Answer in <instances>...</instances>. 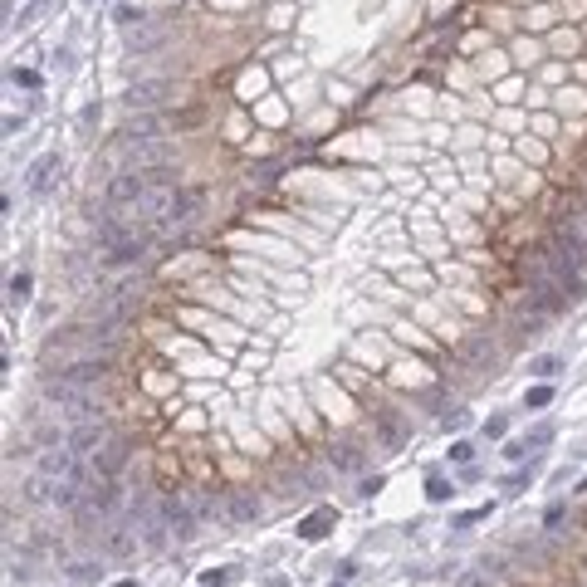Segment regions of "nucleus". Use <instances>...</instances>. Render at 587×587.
Here are the masks:
<instances>
[{
  "mask_svg": "<svg viewBox=\"0 0 587 587\" xmlns=\"http://www.w3.org/2000/svg\"><path fill=\"white\" fill-rule=\"evenodd\" d=\"M127 460H132V441H127V436H113V441H108V446L98 450L89 465H94L98 480H118V475L127 470Z\"/></svg>",
  "mask_w": 587,
  "mask_h": 587,
  "instance_id": "0eeeda50",
  "label": "nucleus"
},
{
  "mask_svg": "<svg viewBox=\"0 0 587 587\" xmlns=\"http://www.w3.org/2000/svg\"><path fill=\"white\" fill-rule=\"evenodd\" d=\"M142 191H147V172H118L103 187V206L108 210H132L142 201Z\"/></svg>",
  "mask_w": 587,
  "mask_h": 587,
  "instance_id": "39448f33",
  "label": "nucleus"
},
{
  "mask_svg": "<svg viewBox=\"0 0 587 587\" xmlns=\"http://www.w3.org/2000/svg\"><path fill=\"white\" fill-rule=\"evenodd\" d=\"M20 494H25V504H54V480L34 470V475L25 480V489H20Z\"/></svg>",
  "mask_w": 587,
  "mask_h": 587,
  "instance_id": "9b49d317",
  "label": "nucleus"
},
{
  "mask_svg": "<svg viewBox=\"0 0 587 587\" xmlns=\"http://www.w3.org/2000/svg\"><path fill=\"white\" fill-rule=\"evenodd\" d=\"M113 436H118V431H113V421H108V416H98V421H84V426H69V450H74V455H84V460H94Z\"/></svg>",
  "mask_w": 587,
  "mask_h": 587,
  "instance_id": "423d86ee",
  "label": "nucleus"
},
{
  "mask_svg": "<svg viewBox=\"0 0 587 587\" xmlns=\"http://www.w3.org/2000/svg\"><path fill=\"white\" fill-rule=\"evenodd\" d=\"M460 353H465V362H480V367H489V362H494V343H489V338H465V348H460Z\"/></svg>",
  "mask_w": 587,
  "mask_h": 587,
  "instance_id": "4468645a",
  "label": "nucleus"
},
{
  "mask_svg": "<svg viewBox=\"0 0 587 587\" xmlns=\"http://www.w3.org/2000/svg\"><path fill=\"white\" fill-rule=\"evenodd\" d=\"M54 167H59V152H44V157H39V162L30 167L25 187H30V191H44V187H49V172H54Z\"/></svg>",
  "mask_w": 587,
  "mask_h": 587,
  "instance_id": "ddd939ff",
  "label": "nucleus"
},
{
  "mask_svg": "<svg viewBox=\"0 0 587 587\" xmlns=\"http://www.w3.org/2000/svg\"><path fill=\"white\" fill-rule=\"evenodd\" d=\"M172 162V147L157 137H122V172H162Z\"/></svg>",
  "mask_w": 587,
  "mask_h": 587,
  "instance_id": "7ed1b4c3",
  "label": "nucleus"
},
{
  "mask_svg": "<svg viewBox=\"0 0 587 587\" xmlns=\"http://www.w3.org/2000/svg\"><path fill=\"white\" fill-rule=\"evenodd\" d=\"M167 94H172V84H167V79H147V84H132V89H127V108H132V113L162 108V103H167Z\"/></svg>",
  "mask_w": 587,
  "mask_h": 587,
  "instance_id": "1a4fd4ad",
  "label": "nucleus"
},
{
  "mask_svg": "<svg viewBox=\"0 0 587 587\" xmlns=\"http://www.w3.org/2000/svg\"><path fill=\"white\" fill-rule=\"evenodd\" d=\"M147 255V240H137V245H122V250H108V255H98L103 265H137Z\"/></svg>",
  "mask_w": 587,
  "mask_h": 587,
  "instance_id": "2eb2a0df",
  "label": "nucleus"
},
{
  "mask_svg": "<svg viewBox=\"0 0 587 587\" xmlns=\"http://www.w3.org/2000/svg\"><path fill=\"white\" fill-rule=\"evenodd\" d=\"M225 509H230V524H255L265 514V499L250 489H225Z\"/></svg>",
  "mask_w": 587,
  "mask_h": 587,
  "instance_id": "6e6552de",
  "label": "nucleus"
},
{
  "mask_svg": "<svg viewBox=\"0 0 587 587\" xmlns=\"http://www.w3.org/2000/svg\"><path fill=\"white\" fill-rule=\"evenodd\" d=\"M39 396H44V406H49L59 421H69V426H84V421H98V416H103L98 387H89V382L44 377V382H39Z\"/></svg>",
  "mask_w": 587,
  "mask_h": 587,
  "instance_id": "f257e3e1",
  "label": "nucleus"
},
{
  "mask_svg": "<svg viewBox=\"0 0 587 587\" xmlns=\"http://www.w3.org/2000/svg\"><path fill=\"white\" fill-rule=\"evenodd\" d=\"M30 298V274H15L10 279V303H25Z\"/></svg>",
  "mask_w": 587,
  "mask_h": 587,
  "instance_id": "412c9836",
  "label": "nucleus"
},
{
  "mask_svg": "<svg viewBox=\"0 0 587 587\" xmlns=\"http://www.w3.org/2000/svg\"><path fill=\"white\" fill-rule=\"evenodd\" d=\"M485 436H504V416H489V421H485Z\"/></svg>",
  "mask_w": 587,
  "mask_h": 587,
  "instance_id": "b1692460",
  "label": "nucleus"
},
{
  "mask_svg": "<svg viewBox=\"0 0 587 587\" xmlns=\"http://www.w3.org/2000/svg\"><path fill=\"white\" fill-rule=\"evenodd\" d=\"M426 494H431V499H450V494H455V485H450V480H431V485H426Z\"/></svg>",
  "mask_w": 587,
  "mask_h": 587,
  "instance_id": "5701e85b",
  "label": "nucleus"
},
{
  "mask_svg": "<svg viewBox=\"0 0 587 587\" xmlns=\"http://www.w3.org/2000/svg\"><path fill=\"white\" fill-rule=\"evenodd\" d=\"M377 441H382L387 450H396V446L406 441V426H401V421H396L391 411H377Z\"/></svg>",
  "mask_w": 587,
  "mask_h": 587,
  "instance_id": "f8f14e48",
  "label": "nucleus"
},
{
  "mask_svg": "<svg viewBox=\"0 0 587 587\" xmlns=\"http://www.w3.org/2000/svg\"><path fill=\"white\" fill-rule=\"evenodd\" d=\"M98 573H103V568H98L94 558H79V563H74V568H69V578H74V583H94Z\"/></svg>",
  "mask_w": 587,
  "mask_h": 587,
  "instance_id": "a211bd4d",
  "label": "nucleus"
},
{
  "mask_svg": "<svg viewBox=\"0 0 587 587\" xmlns=\"http://www.w3.org/2000/svg\"><path fill=\"white\" fill-rule=\"evenodd\" d=\"M548 401H553V391H548V387H534L529 396H524V406H534V411H538V406H548Z\"/></svg>",
  "mask_w": 587,
  "mask_h": 587,
  "instance_id": "4be33fe9",
  "label": "nucleus"
},
{
  "mask_svg": "<svg viewBox=\"0 0 587 587\" xmlns=\"http://www.w3.org/2000/svg\"><path fill=\"white\" fill-rule=\"evenodd\" d=\"M162 39H167V30H162V25H142V20H137V25H127V30H122L127 54H147V49H157Z\"/></svg>",
  "mask_w": 587,
  "mask_h": 587,
  "instance_id": "9d476101",
  "label": "nucleus"
},
{
  "mask_svg": "<svg viewBox=\"0 0 587 587\" xmlns=\"http://www.w3.org/2000/svg\"><path fill=\"white\" fill-rule=\"evenodd\" d=\"M578 489H583V494H587V480H583V485H578Z\"/></svg>",
  "mask_w": 587,
  "mask_h": 587,
  "instance_id": "393cba45",
  "label": "nucleus"
},
{
  "mask_svg": "<svg viewBox=\"0 0 587 587\" xmlns=\"http://www.w3.org/2000/svg\"><path fill=\"white\" fill-rule=\"evenodd\" d=\"M529 372H534V377H558V372H563V358H553V353H548V358H534Z\"/></svg>",
  "mask_w": 587,
  "mask_h": 587,
  "instance_id": "f3484780",
  "label": "nucleus"
},
{
  "mask_svg": "<svg viewBox=\"0 0 587 587\" xmlns=\"http://www.w3.org/2000/svg\"><path fill=\"white\" fill-rule=\"evenodd\" d=\"M137 548H142V534H137L122 514H118L113 524L98 529V553H103V558H132Z\"/></svg>",
  "mask_w": 587,
  "mask_h": 587,
  "instance_id": "20e7f679",
  "label": "nucleus"
},
{
  "mask_svg": "<svg viewBox=\"0 0 587 587\" xmlns=\"http://www.w3.org/2000/svg\"><path fill=\"white\" fill-rule=\"evenodd\" d=\"M450 587H489V573H480V568H465V573H460Z\"/></svg>",
  "mask_w": 587,
  "mask_h": 587,
  "instance_id": "aec40b11",
  "label": "nucleus"
},
{
  "mask_svg": "<svg viewBox=\"0 0 587 587\" xmlns=\"http://www.w3.org/2000/svg\"><path fill=\"white\" fill-rule=\"evenodd\" d=\"M328 455H333V465H338V470H348V475H353V470L362 465V455H358V446H348V441H338V446H333Z\"/></svg>",
  "mask_w": 587,
  "mask_h": 587,
  "instance_id": "dca6fc26",
  "label": "nucleus"
},
{
  "mask_svg": "<svg viewBox=\"0 0 587 587\" xmlns=\"http://www.w3.org/2000/svg\"><path fill=\"white\" fill-rule=\"evenodd\" d=\"M548 441H553V426H548V421H543V426H534V431L524 436V446H529V450H538V446H548Z\"/></svg>",
  "mask_w": 587,
  "mask_h": 587,
  "instance_id": "6ab92c4d",
  "label": "nucleus"
},
{
  "mask_svg": "<svg viewBox=\"0 0 587 587\" xmlns=\"http://www.w3.org/2000/svg\"><path fill=\"white\" fill-rule=\"evenodd\" d=\"M157 514H162V524L172 529V538H177V543H191L196 534L206 529L187 489H182V494H162V499H157Z\"/></svg>",
  "mask_w": 587,
  "mask_h": 587,
  "instance_id": "f03ea898",
  "label": "nucleus"
}]
</instances>
